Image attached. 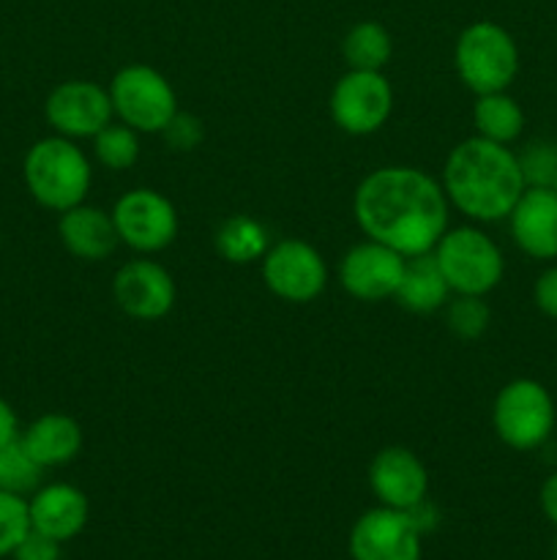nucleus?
Instances as JSON below:
<instances>
[{"mask_svg": "<svg viewBox=\"0 0 557 560\" xmlns=\"http://www.w3.org/2000/svg\"><path fill=\"white\" fill-rule=\"evenodd\" d=\"M44 468L27 454L20 438L0 446V490L14 492L25 498L27 492H36L42 485Z\"/></svg>", "mask_w": 557, "mask_h": 560, "instance_id": "obj_24", "label": "nucleus"}, {"mask_svg": "<svg viewBox=\"0 0 557 560\" xmlns=\"http://www.w3.org/2000/svg\"><path fill=\"white\" fill-rule=\"evenodd\" d=\"M524 184L528 186H555L557 180V145L555 142H530L519 153Z\"/></svg>", "mask_w": 557, "mask_h": 560, "instance_id": "obj_28", "label": "nucleus"}, {"mask_svg": "<svg viewBox=\"0 0 557 560\" xmlns=\"http://www.w3.org/2000/svg\"><path fill=\"white\" fill-rule=\"evenodd\" d=\"M442 184L415 167H380L355 189L353 211L366 238L404 257L426 255L448 230Z\"/></svg>", "mask_w": 557, "mask_h": 560, "instance_id": "obj_1", "label": "nucleus"}, {"mask_svg": "<svg viewBox=\"0 0 557 560\" xmlns=\"http://www.w3.org/2000/svg\"><path fill=\"white\" fill-rule=\"evenodd\" d=\"M47 124L69 140L96 137L104 126H109L115 109L109 91L91 80L60 82L44 104Z\"/></svg>", "mask_w": 557, "mask_h": 560, "instance_id": "obj_12", "label": "nucleus"}, {"mask_svg": "<svg viewBox=\"0 0 557 560\" xmlns=\"http://www.w3.org/2000/svg\"><path fill=\"white\" fill-rule=\"evenodd\" d=\"M495 432L508 448L533 452L549 441L555 427V402L538 381L519 377L500 388L491 410Z\"/></svg>", "mask_w": 557, "mask_h": 560, "instance_id": "obj_7", "label": "nucleus"}, {"mask_svg": "<svg viewBox=\"0 0 557 560\" xmlns=\"http://www.w3.org/2000/svg\"><path fill=\"white\" fill-rule=\"evenodd\" d=\"M93 153H96L98 162L107 170H129L131 164L140 156V140H137V131L131 126H104L96 137H93Z\"/></svg>", "mask_w": 557, "mask_h": 560, "instance_id": "obj_25", "label": "nucleus"}, {"mask_svg": "<svg viewBox=\"0 0 557 560\" xmlns=\"http://www.w3.org/2000/svg\"><path fill=\"white\" fill-rule=\"evenodd\" d=\"M393 109L391 82L382 71H355L349 69L333 85L331 115L333 124L355 137L375 135L386 126Z\"/></svg>", "mask_w": 557, "mask_h": 560, "instance_id": "obj_9", "label": "nucleus"}, {"mask_svg": "<svg viewBox=\"0 0 557 560\" xmlns=\"http://www.w3.org/2000/svg\"><path fill=\"white\" fill-rule=\"evenodd\" d=\"M58 235L71 255L87 262L104 260L120 244L112 213L96 206H85V202L60 213Z\"/></svg>", "mask_w": 557, "mask_h": 560, "instance_id": "obj_18", "label": "nucleus"}, {"mask_svg": "<svg viewBox=\"0 0 557 560\" xmlns=\"http://www.w3.org/2000/svg\"><path fill=\"white\" fill-rule=\"evenodd\" d=\"M524 189L528 184L517 153L484 137L459 142L442 167L448 202L475 222L506 219Z\"/></svg>", "mask_w": 557, "mask_h": 560, "instance_id": "obj_2", "label": "nucleus"}, {"mask_svg": "<svg viewBox=\"0 0 557 560\" xmlns=\"http://www.w3.org/2000/svg\"><path fill=\"white\" fill-rule=\"evenodd\" d=\"M112 295L134 320H162L175 306V282L158 262L131 260L115 273Z\"/></svg>", "mask_w": 557, "mask_h": 560, "instance_id": "obj_14", "label": "nucleus"}, {"mask_svg": "<svg viewBox=\"0 0 557 560\" xmlns=\"http://www.w3.org/2000/svg\"><path fill=\"white\" fill-rule=\"evenodd\" d=\"M162 135L167 140V145L175 148V151H194L202 142V124L194 115L175 113V118L169 120Z\"/></svg>", "mask_w": 557, "mask_h": 560, "instance_id": "obj_29", "label": "nucleus"}, {"mask_svg": "<svg viewBox=\"0 0 557 560\" xmlns=\"http://www.w3.org/2000/svg\"><path fill=\"white\" fill-rule=\"evenodd\" d=\"M20 441L42 468H58L80 454L82 427L66 413H47L33 421Z\"/></svg>", "mask_w": 557, "mask_h": 560, "instance_id": "obj_19", "label": "nucleus"}, {"mask_svg": "<svg viewBox=\"0 0 557 560\" xmlns=\"http://www.w3.org/2000/svg\"><path fill=\"white\" fill-rule=\"evenodd\" d=\"M489 320L491 312L484 295H459L446 306L448 331L457 334L459 339H478L489 328Z\"/></svg>", "mask_w": 557, "mask_h": 560, "instance_id": "obj_26", "label": "nucleus"}, {"mask_svg": "<svg viewBox=\"0 0 557 560\" xmlns=\"http://www.w3.org/2000/svg\"><path fill=\"white\" fill-rule=\"evenodd\" d=\"M453 63L473 93H500L519 71L517 42L497 22H473L457 38Z\"/></svg>", "mask_w": 557, "mask_h": 560, "instance_id": "obj_4", "label": "nucleus"}, {"mask_svg": "<svg viewBox=\"0 0 557 560\" xmlns=\"http://www.w3.org/2000/svg\"><path fill=\"white\" fill-rule=\"evenodd\" d=\"M262 279L276 299L309 304L325 290L328 268L320 252L298 238L278 241L262 255Z\"/></svg>", "mask_w": 557, "mask_h": 560, "instance_id": "obj_8", "label": "nucleus"}, {"mask_svg": "<svg viewBox=\"0 0 557 560\" xmlns=\"http://www.w3.org/2000/svg\"><path fill=\"white\" fill-rule=\"evenodd\" d=\"M14 560H60V541L49 539V536L38 534V530H27L25 539L16 545L11 552Z\"/></svg>", "mask_w": 557, "mask_h": 560, "instance_id": "obj_30", "label": "nucleus"}, {"mask_svg": "<svg viewBox=\"0 0 557 560\" xmlns=\"http://www.w3.org/2000/svg\"><path fill=\"white\" fill-rule=\"evenodd\" d=\"M420 530L399 509H371L349 530L353 560H420Z\"/></svg>", "mask_w": 557, "mask_h": 560, "instance_id": "obj_11", "label": "nucleus"}, {"mask_svg": "<svg viewBox=\"0 0 557 560\" xmlns=\"http://www.w3.org/2000/svg\"><path fill=\"white\" fill-rule=\"evenodd\" d=\"M535 304L544 315L557 317V266H552L549 271H544L535 282Z\"/></svg>", "mask_w": 557, "mask_h": 560, "instance_id": "obj_31", "label": "nucleus"}, {"mask_svg": "<svg viewBox=\"0 0 557 560\" xmlns=\"http://www.w3.org/2000/svg\"><path fill=\"white\" fill-rule=\"evenodd\" d=\"M216 252L227 262H238V266L257 260L268 252V230L244 213L229 217L216 233Z\"/></svg>", "mask_w": 557, "mask_h": 560, "instance_id": "obj_23", "label": "nucleus"}, {"mask_svg": "<svg viewBox=\"0 0 557 560\" xmlns=\"http://www.w3.org/2000/svg\"><path fill=\"white\" fill-rule=\"evenodd\" d=\"M435 260L448 288L459 295H486L502 279V252L475 228H453L437 241Z\"/></svg>", "mask_w": 557, "mask_h": 560, "instance_id": "obj_5", "label": "nucleus"}, {"mask_svg": "<svg viewBox=\"0 0 557 560\" xmlns=\"http://www.w3.org/2000/svg\"><path fill=\"white\" fill-rule=\"evenodd\" d=\"M25 184L33 200L49 211H69L85 202L91 191V162L69 137H44L27 151Z\"/></svg>", "mask_w": 557, "mask_h": 560, "instance_id": "obj_3", "label": "nucleus"}, {"mask_svg": "<svg viewBox=\"0 0 557 560\" xmlns=\"http://www.w3.org/2000/svg\"><path fill=\"white\" fill-rule=\"evenodd\" d=\"M344 60L355 71H382V66L391 60L393 42L391 33L380 22H358L349 27L342 42Z\"/></svg>", "mask_w": 557, "mask_h": 560, "instance_id": "obj_22", "label": "nucleus"}, {"mask_svg": "<svg viewBox=\"0 0 557 560\" xmlns=\"http://www.w3.org/2000/svg\"><path fill=\"white\" fill-rule=\"evenodd\" d=\"M369 487L382 506L410 512L420 501H426L429 474L410 448L388 446L371 459Z\"/></svg>", "mask_w": 557, "mask_h": 560, "instance_id": "obj_15", "label": "nucleus"}, {"mask_svg": "<svg viewBox=\"0 0 557 560\" xmlns=\"http://www.w3.org/2000/svg\"><path fill=\"white\" fill-rule=\"evenodd\" d=\"M115 228L120 241L134 252H162L178 235L175 206L156 189H131L115 202Z\"/></svg>", "mask_w": 557, "mask_h": 560, "instance_id": "obj_10", "label": "nucleus"}, {"mask_svg": "<svg viewBox=\"0 0 557 560\" xmlns=\"http://www.w3.org/2000/svg\"><path fill=\"white\" fill-rule=\"evenodd\" d=\"M27 512L33 530L63 545L87 525V498L71 485H47L33 492Z\"/></svg>", "mask_w": 557, "mask_h": 560, "instance_id": "obj_17", "label": "nucleus"}, {"mask_svg": "<svg viewBox=\"0 0 557 560\" xmlns=\"http://www.w3.org/2000/svg\"><path fill=\"white\" fill-rule=\"evenodd\" d=\"M448 293H451V288H448L446 277H442L440 266H437L435 252H426V255L407 257L402 282H399L393 299L404 310L426 315V312H435L440 306H446Z\"/></svg>", "mask_w": 557, "mask_h": 560, "instance_id": "obj_20", "label": "nucleus"}, {"mask_svg": "<svg viewBox=\"0 0 557 560\" xmlns=\"http://www.w3.org/2000/svg\"><path fill=\"white\" fill-rule=\"evenodd\" d=\"M473 120L475 129H478V137L500 142V145H508V142L517 140L524 129L522 107L506 91L478 96V104L473 109Z\"/></svg>", "mask_w": 557, "mask_h": 560, "instance_id": "obj_21", "label": "nucleus"}, {"mask_svg": "<svg viewBox=\"0 0 557 560\" xmlns=\"http://www.w3.org/2000/svg\"><path fill=\"white\" fill-rule=\"evenodd\" d=\"M541 509H544L546 520L557 525V474H552L541 487Z\"/></svg>", "mask_w": 557, "mask_h": 560, "instance_id": "obj_33", "label": "nucleus"}, {"mask_svg": "<svg viewBox=\"0 0 557 560\" xmlns=\"http://www.w3.org/2000/svg\"><path fill=\"white\" fill-rule=\"evenodd\" d=\"M552 189H555V191H557V180H555V186H552Z\"/></svg>", "mask_w": 557, "mask_h": 560, "instance_id": "obj_34", "label": "nucleus"}, {"mask_svg": "<svg viewBox=\"0 0 557 560\" xmlns=\"http://www.w3.org/2000/svg\"><path fill=\"white\" fill-rule=\"evenodd\" d=\"M112 109L126 126L147 135H162L178 113V98L162 71L151 66H123L109 82Z\"/></svg>", "mask_w": 557, "mask_h": 560, "instance_id": "obj_6", "label": "nucleus"}, {"mask_svg": "<svg viewBox=\"0 0 557 560\" xmlns=\"http://www.w3.org/2000/svg\"><path fill=\"white\" fill-rule=\"evenodd\" d=\"M404 262H407V257L393 252L391 246L366 238L364 244L353 246L344 255L342 266H339V282L353 299L375 304V301L396 295Z\"/></svg>", "mask_w": 557, "mask_h": 560, "instance_id": "obj_13", "label": "nucleus"}, {"mask_svg": "<svg viewBox=\"0 0 557 560\" xmlns=\"http://www.w3.org/2000/svg\"><path fill=\"white\" fill-rule=\"evenodd\" d=\"M27 530H31V512L25 498L0 490V558L11 556Z\"/></svg>", "mask_w": 557, "mask_h": 560, "instance_id": "obj_27", "label": "nucleus"}, {"mask_svg": "<svg viewBox=\"0 0 557 560\" xmlns=\"http://www.w3.org/2000/svg\"><path fill=\"white\" fill-rule=\"evenodd\" d=\"M555 558H557V545H555Z\"/></svg>", "mask_w": 557, "mask_h": 560, "instance_id": "obj_35", "label": "nucleus"}, {"mask_svg": "<svg viewBox=\"0 0 557 560\" xmlns=\"http://www.w3.org/2000/svg\"><path fill=\"white\" fill-rule=\"evenodd\" d=\"M508 219L513 241L524 255L535 260L557 257V191L552 186H528Z\"/></svg>", "mask_w": 557, "mask_h": 560, "instance_id": "obj_16", "label": "nucleus"}, {"mask_svg": "<svg viewBox=\"0 0 557 560\" xmlns=\"http://www.w3.org/2000/svg\"><path fill=\"white\" fill-rule=\"evenodd\" d=\"M20 438V421H16L14 408L0 397V446L9 441Z\"/></svg>", "mask_w": 557, "mask_h": 560, "instance_id": "obj_32", "label": "nucleus"}]
</instances>
